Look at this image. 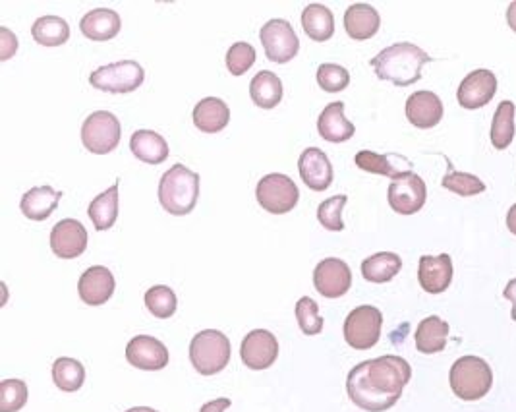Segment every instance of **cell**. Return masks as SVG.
Instances as JSON below:
<instances>
[{"label":"cell","mask_w":516,"mask_h":412,"mask_svg":"<svg viewBox=\"0 0 516 412\" xmlns=\"http://www.w3.org/2000/svg\"><path fill=\"white\" fill-rule=\"evenodd\" d=\"M453 260L449 254L422 256L418 265V281L430 295H441L453 281Z\"/></svg>","instance_id":"17"},{"label":"cell","mask_w":516,"mask_h":412,"mask_svg":"<svg viewBox=\"0 0 516 412\" xmlns=\"http://www.w3.org/2000/svg\"><path fill=\"white\" fill-rule=\"evenodd\" d=\"M115 277L103 265H93L80 277L78 291L80 298L89 306H101L115 295Z\"/></svg>","instance_id":"18"},{"label":"cell","mask_w":516,"mask_h":412,"mask_svg":"<svg viewBox=\"0 0 516 412\" xmlns=\"http://www.w3.org/2000/svg\"><path fill=\"white\" fill-rule=\"evenodd\" d=\"M122 22L115 10L109 8H95L87 12L80 22V30L91 41H109L120 33Z\"/></svg>","instance_id":"24"},{"label":"cell","mask_w":516,"mask_h":412,"mask_svg":"<svg viewBox=\"0 0 516 412\" xmlns=\"http://www.w3.org/2000/svg\"><path fill=\"white\" fill-rule=\"evenodd\" d=\"M18 51V39L8 28H0V60H8Z\"/></svg>","instance_id":"43"},{"label":"cell","mask_w":516,"mask_h":412,"mask_svg":"<svg viewBox=\"0 0 516 412\" xmlns=\"http://www.w3.org/2000/svg\"><path fill=\"white\" fill-rule=\"evenodd\" d=\"M402 269L401 256L393 252H379L362 262V275L370 283H389Z\"/></svg>","instance_id":"31"},{"label":"cell","mask_w":516,"mask_h":412,"mask_svg":"<svg viewBox=\"0 0 516 412\" xmlns=\"http://www.w3.org/2000/svg\"><path fill=\"white\" fill-rule=\"evenodd\" d=\"M410 378V364L401 356L387 354L354 366L346 380V391L352 403L364 411H389L399 403Z\"/></svg>","instance_id":"1"},{"label":"cell","mask_w":516,"mask_h":412,"mask_svg":"<svg viewBox=\"0 0 516 412\" xmlns=\"http://www.w3.org/2000/svg\"><path fill=\"white\" fill-rule=\"evenodd\" d=\"M507 227H509V231L516 235V204L515 206L509 209V213H507Z\"/></svg>","instance_id":"46"},{"label":"cell","mask_w":516,"mask_h":412,"mask_svg":"<svg viewBox=\"0 0 516 412\" xmlns=\"http://www.w3.org/2000/svg\"><path fill=\"white\" fill-rule=\"evenodd\" d=\"M515 140V103H499L493 124H491V144L493 148L507 149Z\"/></svg>","instance_id":"33"},{"label":"cell","mask_w":516,"mask_h":412,"mask_svg":"<svg viewBox=\"0 0 516 412\" xmlns=\"http://www.w3.org/2000/svg\"><path fill=\"white\" fill-rule=\"evenodd\" d=\"M51 248L62 260H74L87 248L86 227L76 219H64L51 231Z\"/></svg>","instance_id":"16"},{"label":"cell","mask_w":516,"mask_h":412,"mask_svg":"<svg viewBox=\"0 0 516 412\" xmlns=\"http://www.w3.org/2000/svg\"><path fill=\"white\" fill-rule=\"evenodd\" d=\"M60 198H62V192H58L55 188L37 186L24 194L20 209L31 221H45L57 209Z\"/></svg>","instance_id":"25"},{"label":"cell","mask_w":516,"mask_h":412,"mask_svg":"<svg viewBox=\"0 0 516 412\" xmlns=\"http://www.w3.org/2000/svg\"><path fill=\"white\" fill-rule=\"evenodd\" d=\"M449 382L453 393L462 401H480L491 389L493 372L480 356H460L451 368Z\"/></svg>","instance_id":"4"},{"label":"cell","mask_w":516,"mask_h":412,"mask_svg":"<svg viewBox=\"0 0 516 412\" xmlns=\"http://www.w3.org/2000/svg\"><path fill=\"white\" fill-rule=\"evenodd\" d=\"M256 196H258L259 206L265 211L273 215H285L298 204L300 190L296 182L287 175L271 173L259 180Z\"/></svg>","instance_id":"8"},{"label":"cell","mask_w":516,"mask_h":412,"mask_svg":"<svg viewBox=\"0 0 516 412\" xmlns=\"http://www.w3.org/2000/svg\"><path fill=\"white\" fill-rule=\"evenodd\" d=\"M144 80V68L136 60H120L101 66L89 76V84L93 88L107 93H132L144 84Z\"/></svg>","instance_id":"6"},{"label":"cell","mask_w":516,"mask_h":412,"mask_svg":"<svg viewBox=\"0 0 516 412\" xmlns=\"http://www.w3.org/2000/svg\"><path fill=\"white\" fill-rule=\"evenodd\" d=\"M53 380L60 391L74 393L86 382V368L76 358H58L53 364Z\"/></svg>","instance_id":"34"},{"label":"cell","mask_w":516,"mask_h":412,"mask_svg":"<svg viewBox=\"0 0 516 412\" xmlns=\"http://www.w3.org/2000/svg\"><path fill=\"white\" fill-rule=\"evenodd\" d=\"M126 412H157L155 409H149V407H134V409H130V411Z\"/></svg>","instance_id":"48"},{"label":"cell","mask_w":516,"mask_h":412,"mask_svg":"<svg viewBox=\"0 0 516 412\" xmlns=\"http://www.w3.org/2000/svg\"><path fill=\"white\" fill-rule=\"evenodd\" d=\"M302 26H304L306 35L317 43L329 41L335 33L333 12L323 4H310L302 12Z\"/></svg>","instance_id":"29"},{"label":"cell","mask_w":516,"mask_h":412,"mask_svg":"<svg viewBox=\"0 0 516 412\" xmlns=\"http://www.w3.org/2000/svg\"><path fill=\"white\" fill-rule=\"evenodd\" d=\"M126 358L132 366L140 370L155 372L163 370L169 364V351L159 339L149 335H138L128 343Z\"/></svg>","instance_id":"15"},{"label":"cell","mask_w":516,"mask_h":412,"mask_svg":"<svg viewBox=\"0 0 516 412\" xmlns=\"http://www.w3.org/2000/svg\"><path fill=\"white\" fill-rule=\"evenodd\" d=\"M190 360L201 376H215L230 362L229 337L217 329L200 331L190 343Z\"/></svg>","instance_id":"5"},{"label":"cell","mask_w":516,"mask_h":412,"mask_svg":"<svg viewBox=\"0 0 516 412\" xmlns=\"http://www.w3.org/2000/svg\"><path fill=\"white\" fill-rule=\"evenodd\" d=\"M31 35L43 47H58L70 39V26L58 16H41L31 26Z\"/></svg>","instance_id":"32"},{"label":"cell","mask_w":516,"mask_h":412,"mask_svg":"<svg viewBox=\"0 0 516 412\" xmlns=\"http://www.w3.org/2000/svg\"><path fill=\"white\" fill-rule=\"evenodd\" d=\"M132 153L147 165H161L169 157L167 140L153 130H138L130 140Z\"/></svg>","instance_id":"26"},{"label":"cell","mask_w":516,"mask_h":412,"mask_svg":"<svg viewBox=\"0 0 516 412\" xmlns=\"http://www.w3.org/2000/svg\"><path fill=\"white\" fill-rule=\"evenodd\" d=\"M259 39L267 59L275 64H285L300 51V39L287 20H269L259 31Z\"/></svg>","instance_id":"10"},{"label":"cell","mask_w":516,"mask_h":412,"mask_svg":"<svg viewBox=\"0 0 516 412\" xmlns=\"http://www.w3.org/2000/svg\"><path fill=\"white\" fill-rule=\"evenodd\" d=\"M503 296H505V298H509V300L513 302V320L516 322V279H513V281L507 285V289H505Z\"/></svg>","instance_id":"45"},{"label":"cell","mask_w":516,"mask_h":412,"mask_svg":"<svg viewBox=\"0 0 516 412\" xmlns=\"http://www.w3.org/2000/svg\"><path fill=\"white\" fill-rule=\"evenodd\" d=\"M383 314L375 306H360L352 310L344 322V341L356 351H368L381 337Z\"/></svg>","instance_id":"7"},{"label":"cell","mask_w":516,"mask_h":412,"mask_svg":"<svg viewBox=\"0 0 516 412\" xmlns=\"http://www.w3.org/2000/svg\"><path fill=\"white\" fill-rule=\"evenodd\" d=\"M495 91H497L495 74L484 68L474 70L462 80V84L459 86L457 97H459L460 107H464L468 111L482 109L495 97Z\"/></svg>","instance_id":"14"},{"label":"cell","mask_w":516,"mask_h":412,"mask_svg":"<svg viewBox=\"0 0 516 412\" xmlns=\"http://www.w3.org/2000/svg\"><path fill=\"white\" fill-rule=\"evenodd\" d=\"M428 62L430 55L424 49L412 43H395L373 57L372 66L379 80H387L399 88H406L420 80L422 68Z\"/></svg>","instance_id":"2"},{"label":"cell","mask_w":516,"mask_h":412,"mask_svg":"<svg viewBox=\"0 0 516 412\" xmlns=\"http://www.w3.org/2000/svg\"><path fill=\"white\" fill-rule=\"evenodd\" d=\"M250 97L261 109H275L283 101L281 78L275 72L261 70L250 84Z\"/></svg>","instance_id":"27"},{"label":"cell","mask_w":516,"mask_h":412,"mask_svg":"<svg viewBox=\"0 0 516 412\" xmlns=\"http://www.w3.org/2000/svg\"><path fill=\"white\" fill-rule=\"evenodd\" d=\"M426 198H428L426 182L416 173L406 171L391 180L389 206L393 207V211L401 215H414L424 207Z\"/></svg>","instance_id":"11"},{"label":"cell","mask_w":516,"mask_h":412,"mask_svg":"<svg viewBox=\"0 0 516 412\" xmlns=\"http://www.w3.org/2000/svg\"><path fill=\"white\" fill-rule=\"evenodd\" d=\"M296 320L306 335H319L323 331V318L319 316V306L310 296H304L298 300Z\"/></svg>","instance_id":"40"},{"label":"cell","mask_w":516,"mask_h":412,"mask_svg":"<svg viewBox=\"0 0 516 412\" xmlns=\"http://www.w3.org/2000/svg\"><path fill=\"white\" fill-rule=\"evenodd\" d=\"M300 177L314 192H323L333 182V165L329 157L319 148H308L302 151L298 161Z\"/></svg>","instance_id":"19"},{"label":"cell","mask_w":516,"mask_h":412,"mask_svg":"<svg viewBox=\"0 0 516 412\" xmlns=\"http://www.w3.org/2000/svg\"><path fill=\"white\" fill-rule=\"evenodd\" d=\"M87 215L97 231H109L115 225L118 217V180L89 204Z\"/></svg>","instance_id":"30"},{"label":"cell","mask_w":516,"mask_h":412,"mask_svg":"<svg viewBox=\"0 0 516 412\" xmlns=\"http://www.w3.org/2000/svg\"><path fill=\"white\" fill-rule=\"evenodd\" d=\"M443 188H447L459 196H464V198L486 192V184L480 178L476 175H468V173H459V171H453L443 177Z\"/></svg>","instance_id":"39"},{"label":"cell","mask_w":516,"mask_h":412,"mask_svg":"<svg viewBox=\"0 0 516 412\" xmlns=\"http://www.w3.org/2000/svg\"><path fill=\"white\" fill-rule=\"evenodd\" d=\"M120 122L109 111H97L89 115L82 126V142L87 151L95 155H107L120 144Z\"/></svg>","instance_id":"9"},{"label":"cell","mask_w":516,"mask_h":412,"mask_svg":"<svg viewBox=\"0 0 516 412\" xmlns=\"http://www.w3.org/2000/svg\"><path fill=\"white\" fill-rule=\"evenodd\" d=\"M346 202H348V198L343 194V196H333V198L321 202L317 207V219L327 231H331V233L343 231V209Z\"/></svg>","instance_id":"37"},{"label":"cell","mask_w":516,"mask_h":412,"mask_svg":"<svg viewBox=\"0 0 516 412\" xmlns=\"http://www.w3.org/2000/svg\"><path fill=\"white\" fill-rule=\"evenodd\" d=\"M354 163H356V167H360L366 173L389 177L391 180L399 177L402 173H406V171H399L397 167H393L387 155H379V153H373V151H368V149L358 151L356 157H354Z\"/></svg>","instance_id":"36"},{"label":"cell","mask_w":516,"mask_h":412,"mask_svg":"<svg viewBox=\"0 0 516 412\" xmlns=\"http://www.w3.org/2000/svg\"><path fill=\"white\" fill-rule=\"evenodd\" d=\"M230 122L229 105L219 97H205L194 109V124L205 134H217Z\"/></svg>","instance_id":"23"},{"label":"cell","mask_w":516,"mask_h":412,"mask_svg":"<svg viewBox=\"0 0 516 412\" xmlns=\"http://www.w3.org/2000/svg\"><path fill=\"white\" fill-rule=\"evenodd\" d=\"M317 293L325 298H341L352 287V271L343 260L327 258L314 271Z\"/></svg>","instance_id":"13"},{"label":"cell","mask_w":516,"mask_h":412,"mask_svg":"<svg viewBox=\"0 0 516 412\" xmlns=\"http://www.w3.org/2000/svg\"><path fill=\"white\" fill-rule=\"evenodd\" d=\"M317 84L327 93H339L348 88L350 74L344 66H339V64H321L317 68Z\"/></svg>","instance_id":"41"},{"label":"cell","mask_w":516,"mask_h":412,"mask_svg":"<svg viewBox=\"0 0 516 412\" xmlns=\"http://www.w3.org/2000/svg\"><path fill=\"white\" fill-rule=\"evenodd\" d=\"M447 337H449V324L439 316H430L418 325L416 349L424 354L441 353L447 345Z\"/></svg>","instance_id":"28"},{"label":"cell","mask_w":516,"mask_h":412,"mask_svg":"<svg viewBox=\"0 0 516 412\" xmlns=\"http://www.w3.org/2000/svg\"><path fill=\"white\" fill-rule=\"evenodd\" d=\"M28 403V385L22 380L0 383V412L22 411Z\"/></svg>","instance_id":"38"},{"label":"cell","mask_w":516,"mask_h":412,"mask_svg":"<svg viewBox=\"0 0 516 412\" xmlns=\"http://www.w3.org/2000/svg\"><path fill=\"white\" fill-rule=\"evenodd\" d=\"M507 22L511 26V30L516 31V2L509 4V10H507Z\"/></svg>","instance_id":"47"},{"label":"cell","mask_w":516,"mask_h":412,"mask_svg":"<svg viewBox=\"0 0 516 412\" xmlns=\"http://www.w3.org/2000/svg\"><path fill=\"white\" fill-rule=\"evenodd\" d=\"M379 26L381 18L370 4L358 2L348 6V10L344 12V30L356 41L370 39L379 31Z\"/></svg>","instance_id":"22"},{"label":"cell","mask_w":516,"mask_h":412,"mask_svg":"<svg viewBox=\"0 0 516 412\" xmlns=\"http://www.w3.org/2000/svg\"><path fill=\"white\" fill-rule=\"evenodd\" d=\"M176 295L171 287L167 285H155L145 293V306L147 310L159 318V320H167L174 316L176 312Z\"/></svg>","instance_id":"35"},{"label":"cell","mask_w":516,"mask_h":412,"mask_svg":"<svg viewBox=\"0 0 516 412\" xmlns=\"http://www.w3.org/2000/svg\"><path fill=\"white\" fill-rule=\"evenodd\" d=\"M240 356L250 370H267L279 356V341L267 329H254L244 337Z\"/></svg>","instance_id":"12"},{"label":"cell","mask_w":516,"mask_h":412,"mask_svg":"<svg viewBox=\"0 0 516 412\" xmlns=\"http://www.w3.org/2000/svg\"><path fill=\"white\" fill-rule=\"evenodd\" d=\"M256 62V49L250 43H234L227 53V68L232 76L246 74Z\"/></svg>","instance_id":"42"},{"label":"cell","mask_w":516,"mask_h":412,"mask_svg":"<svg viewBox=\"0 0 516 412\" xmlns=\"http://www.w3.org/2000/svg\"><path fill=\"white\" fill-rule=\"evenodd\" d=\"M200 198V175L186 165H172L159 182V202L171 215H188Z\"/></svg>","instance_id":"3"},{"label":"cell","mask_w":516,"mask_h":412,"mask_svg":"<svg viewBox=\"0 0 516 412\" xmlns=\"http://www.w3.org/2000/svg\"><path fill=\"white\" fill-rule=\"evenodd\" d=\"M317 130H319V136L331 144L348 142L356 132L354 124L344 117V103L341 101L329 103L323 109V113L317 120Z\"/></svg>","instance_id":"21"},{"label":"cell","mask_w":516,"mask_h":412,"mask_svg":"<svg viewBox=\"0 0 516 412\" xmlns=\"http://www.w3.org/2000/svg\"><path fill=\"white\" fill-rule=\"evenodd\" d=\"M230 407V399H215V401H209L201 407L200 412H225Z\"/></svg>","instance_id":"44"},{"label":"cell","mask_w":516,"mask_h":412,"mask_svg":"<svg viewBox=\"0 0 516 412\" xmlns=\"http://www.w3.org/2000/svg\"><path fill=\"white\" fill-rule=\"evenodd\" d=\"M406 118L416 128H433L443 118V103L433 91H416L406 99Z\"/></svg>","instance_id":"20"}]
</instances>
